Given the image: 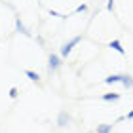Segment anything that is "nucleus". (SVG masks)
Returning <instances> with one entry per match:
<instances>
[{"label": "nucleus", "mask_w": 133, "mask_h": 133, "mask_svg": "<svg viewBox=\"0 0 133 133\" xmlns=\"http://www.w3.org/2000/svg\"><path fill=\"white\" fill-rule=\"evenodd\" d=\"M80 40H82V36H74V38H70L66 44H63L61 51H59V57H69L70 51H72V48H74L76 44H80Z\"/></svg>", "instance_id": "nucleus-1"}, {"label": "nucleus", "mask_w": 133, "mask_h": 133, "mask_svg": "<svg viewBox=\"0 0 133 133\" xmlns=\"http://www.w3.org/2000/svg\"><path fill=\"white\" fill-rule=\"evenodd\" d=\"M59 66H61V57L55 55V53H51L50 59H48V69H50V72H55Z\"/></svg>", "instance_id": "nucleus-2"}, {"label": "nucleus", "mask_w": 133, "mask_h": 133, "mask_svg": "<svg viewBox=\"0 0 133 133\" xmlns=\"http://www.w3.org/2000/svg\"><path fill=\"white\" fill-rule=\"evenodd\" d=\"M70 122V116H69V112H65V110H61L59 112V116H57V125L59 128H65L66 124Z\"/></svg>", "instance_id": "nucleus-3"}, {"label": "nucleus", "mask_w": 133, "mask_h": 133, "mask_svg": "<svg viewBox=\"0 0 133 133\" xmlns=\"http://www.w3.org/2000/svg\"><path fill=\"white\" fill-rule=\"evenodd\" d=\"M108 48H112V50H114V51H118V53H122V55H124V53H125V50H124V48H122V42H120V40H110V44H108Z\"/></svg>", "instance_id": "nucleus-4"}, {"label": "nucleus", "mask_w": 133, "mask_h": 133, "mask_svg": "<svg viewBox=\"0 0 133 133\" xmlns=\"http://www.w3.org/2000/svg\"><path fill=\"white\" fill-rule=\"evenodd\" d=\"M122 76L124 74H110L105 78V84H118V82H122Z\"/></svg>", "instance_id": "nucleus-5"}, {"label": "nucleus", "mask_w": 133, "mask_h": 133, "mask_svg": "<svg viewBox=\"0 0 133 133\" xmlns=\"http://www.w3.org/2000/svg\"><path fill=\"white\" fill-rule=\"evenodd\" d=\"M120 84H122L124 88L131 89V88H133V78H131L129 74H124V76H122V82H120Z\"/></svg>", "instance_id": "nucleus-6"}, {"label": "nucleus", "mask_w": 133, "mask_h": 133, "mask_svg": "<svg viewBox=\"0 0 133 133\" xmlns=\"http://www.w3.org/2000/svg\"><path fill=\"white\" fill-rule=\"evenodd\" d=\"M15 29H17V32H21V34H29L27 27L21 23V19H19V17H15Z\"/></svg>", "instance_id": "nucleus-7"}, {"label": "nucleus", "mask_w": 133, "mask_h": 133, "mask_svg": "<svg viewBox=\"0 0 133 133\" xmlns=\"http://www.w3.org/2000/svg\"><path fill=\"white\" fill-rule=\"evenodd\" d=\"M112 125L114 124H101V125H97V133H110Z\"/></svg>", "instance_id": "nucleus-8"}, {"label": "nucleus", "mask_w": 133, "mask_h": 133, "mask_svg": "<svg viewBox=\"0 0 133 133\" xmlns=\"http://www.w3.org/2000/svg\"><path fill=\"white\" fill-rule=\"evenodd\" d=\"M120 99V93H105L103 95V101H118Z\"/></svg>", "instance_id": "nucleus-9"}, {"label": "nucleus", "mask_w": 133, "mask_h": 133, "mask_svg": "<svg viewBox=\"0 0 133 133\" xmlns=\"http://www.w3.org/2000/svg\"><path fill=\"white\" fill-rule=\"evenodd\" d=\"M25 74H27V78H29V80H32V82H38V80H40V76L36 74L34 70H27Z\"/></svg>", "instance_id": "nucleus-10"}, {"label": "nucleus", "mask_w": 133, "mask_h": 133, "mask_svg": "<svg viewBox=\"0 0 133 133\" xmlns=\"http://www.w3.org/2000/svg\"><path fill=\"white\" fill-rule=\"evenodd\" d=\"M84 11H88V6H86V4H80V6L76 8V14H84Z\"/></svg>", "instance_id": "nucleus-11"}, {"label": "nucleus", "mask_w": 133, "mask_h": 133, "mask_svg": "<svg viewBox=\"0 0 133 133\" xmlns=\"http://www.w3.org/2000/svg\"><path fill=\"white\" fill-rule=\"evenodd\" d=\"M107 10H108V11L114 10V0H107Z\"/></svg>", "instance_id": "nucleus-12"}, {"label": "nucleus", "mask_w": 133, "mask_h": 133, "mask_svg": "<svg viewBox=\"0 0 133 133\" xmlns=\"http://www.w3.org/2000/svg\"><path fill=\"white\" fill-rule=\"evenodd\" d=\"M10 97H11V99L17 97V88H11V89H10Z\"/></svg>", "instance_id": "nucleus-13"}, {"label": "nucleus", "mask_w": 133, "mask_h": 133, "mask_svg": "<svg viewBox=\"0 0 133 133\" xmlns=\"http://www.w3.org/2000/svg\"><path fill=\"white\" fill-rule=\"evenodd\" d=\"M50 15H53V17H63L59 11H55V10H50Z\"/></svg>", "instance_id": "nucleus-14"}, {"label": "nucleus", "mask_w": 133, "mask_h": 133, "mask_svg": "<svg viewBox=\"0 0 133 133\" xmlns=\"http://www.w3.org/2000/svg\"><path fill=\"white\" fill-rule=\"evenodd\" d=\"M128 120H133V110H131V112H128Z\"/></svg>", "instance_id": "nucleus-15"}]
</instances>
